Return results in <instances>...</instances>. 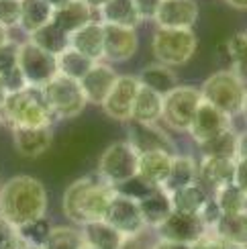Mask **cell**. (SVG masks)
<instances>
[{
	"label": "cell",
	"instance_id": "cell-1",
	"mask_svg": "<svg viewBox=\"0 0 247 249\" xmlns=\"http://www.w3.org/2000/svg\"><path fill=\"white\" fill-rule=\"evenodd\" d=\"M47 211V190L33 176H15L0 188V219L13 227H23L43 219Z\"/></svg>",
	"mask_w": 247,
	"mask_h": 249
},
{
	"label": "cell",
	"instance_id": "cell-2",
	"mask_svg": "<svg viewBox=\"0 0 247 249\" xmlns=\"http://www.w3.org/2000/svg\"><path fill=\"white\" fill-rule=\"evenodd\" d=\"M117 188L106 184L100 176H84L71 182L64 192V213L70 221L84 227L88 223L105 221L110 200L115 198Z\"/></svg>",
	"mask_w": 247,
	"mask_h": 249
},
{
	"label": "cell",
	"instance_id": "cell-3",
	"mask_svg": "<svg viewBox=\"0 0 247 249\" xmlns=\"http://www.w3.org/2000/svg\"><path fill=\"white\" fill-rule=\"evenodd\" d=\"M55 117L51 115L47 102L39 88H25L6 94L0 107V123L10 129H39L51 127Z\"/></svg>",
	"mask_w": 247,
	"mask_h": 249
},
{
	"label": "cell",
	"instance_id": "cell-4",
	"mask_svg": "<svg viewBox=\"0 0 247 249\" xmlns=\"http://www.w3.org/2000/svg\"><path fill=\"white\" fill-rule=\"evenodd\" d=\"M247 86L233 70H219L217 74L204 80L200 86V96L214 108H219L227 117H237L243 112Z\"/></svg>",
	"mask_w": 247,
	"mask_h": 249
},
{
	"label": "cell",
	"instance_id": "cell-5",
	"mask_svg": "<svg viewBox=\"0 0 247 249\" xmlns=\"http://www.w3.org/2000/svg\"><path fill=\"white\" fill-rule=\"evenodd\" d=\"M196 47L198 39L192 29H156L151 39V51L158 64L168 68L188 64L196 53Z\"/></svg>",
	"mask_w": 247,
	"mask_h": 249
},
{
	"label": "cell",
	"instance_id": "cell-6",
	"mask_svg": "<svg viewBox=\"0 0 247 249\" xmlns=\"http://www.w3.org/2000/svg\"><path fill=\"white\" fill-rule=\"evenodd\" d=\"M139 153L131 147L129 141H117L102 151L98 160V176L112 188L127 184L137 176Z\"/></svg>",
	"mask_w": 247,
	"mask_h": 249
},
{
	"label": "cell",
	"instance_id": "cell-7",
	"mask_svg": "<svg viewBox=\"0 0 247 249\" xmlns=\"http://www.w3.org/2000/svg\"><path fill=\"white\" fill-rule=\"evenodd\" d=\"M41 94H43L51 115L55 119H74L88 105L80 82L70 80L59 74L47 86L41 88Z\"/></svg>",
	"mask_w": 247,
	"mask_h": 249
},
{
	"label": "cell",
	"instance_id": "cell-8",
	"mask_svg": "<svg viewBox=\"0 0 247 249\" xmlns=\"http://www.w3.org/2000/svg\"><path fill=\"white\" fill-rule=\"evenodd\" d=\"M200 102H202L200 88L178 84L170 94L163 96L161 121L174 131L188 133L190 123H192L194 115H196Z\"/></svg>",
	"mask_w": 247,
	"mask_h": 249
},
{
	"label": "cell",
	"instance_id": "cell-9",
	"mask_svg": "<svg viewBox=\"0 0 247 249\" xmlns=\"http://www.w3.org/2000/svg\"><path fill=\"white\" fill-rule=\"evenodd\" d=\"M17 66L23 71L29 88H43L51 80L57 76V59L49 55L47 51L39 49L31 41L18 43V55H17Z\"/></svg>",
	"mask_w": 247,
	"mask_h": 249
},
{
	"label": "cell",
	"instance_id": "cell-10",
	"mask_svg": "<svg viewBox=\"0 0 247 249\" xmlns=\"http://www.w3.org/2000/svg\"><path fill=\"white\" fill-rule=\"evenodd\" d=\"M141 84L137 76H131V74H123L117 78L115 86L108 92L106 100L102 102V110L105 115L110 117L112 121H119V123H129L131 115H133V105H135V98H137V92H139Z\"/></svg>",
	"mask_w": 247,
	"mask_h": 249
},
{
	"label": "cell",
	"instance_id": "cell-11",
	"mask_svg": "<svg viewBox=\"0 0 247 249\" xmlns=\"http://www.w3.org/2000/svg\"><path fill=\"white\" fill-rule=\"evenodd\" d=\"M105 221L115 227L119 233H123L125 237H137L141 233H145V223H143V216L139 211V202L129 198L125 194H115V198L110 200L108 211L105 214Z\"/></svg>",
	"mask_w": 247,
	"mask_h": 249
},
{
	"label": "cell",
	"instance_id": "cell-12",
	"mask_svg": "<svg viewBox=\"0 0 247 249\" xmlns=\"http://www.w3.org/2000/svg\"><path fill=\"white\" fill-rule=\"evenodd\" d=\"M156 231H158V239L192 245L194 241H198L209 229L204 227V223H202V219L198 214H186V213L174 211Z\"/></svg>",
	"mask_w": 247,
	"mask_h": 249
},
{
	"label": "cell",
	"instance_id": "cell-13",
	"mask_svg": "<svg viewBox=\"0 0 247 249\" xmlns=\"http://www.w3.org/2000/svg\"><path fill=\"white\" fill-rule=\"evenodd\" d=\"M139 49L137 29L105 25V59L110 64H123Z\"/></svg>",
	"mask_w": 247,
	"mask_h": 249
},
{
	"label": "cell",
	"instance_id": "cell-14",
	"mask_svg": "<svg viewBox=\"0 0 247 249\" xmlns=\"http://www.w3.org/2000/svg\"><path fill=\"white\" fill-rule=\"evenodd\" d=\"M229 129H231V117H227L225 112H221L219 108H214L212 105L202 100L196 115H194V119L190 123L188 133L192 135V139L200 145Z\"/></svg>",
	"mask_w": 247,
	"mask_h": 249
},
{
	"label": "cell",
	"instance_id": "cell-15",
	"mask_svg": "<svg viewBox=\"0 0 247 249\" xmlns=\"http://www.w3.org/2000/svg\"><path fill=\"white\" fill-rule=\"evenodd\" d=\"M158 29H192L198 20L196 0H161L156 15Z\"/></svg>",
	"mask_w": 247,
	"mask_h": 249
},
{
	"label": "cell",
	"instance_id": "cell-16",
	"mask_svg": "<svg viewBox=\"0 0 247 249\" xmlns=\"http://www.w3.org/2000/svg\"><path fill=\"white\" fill-rule=\"evenodd\" d=\"M127 141L131 143V147L137 153H147V151H174V143L161 129H158L156 124H145L137 121L127 123Z\"/></svg>",
	"mask_w": 247,
	"mask_h": 249
},
{
	"label": "cell",
	"instance_id": "cell-17",
	"mask_svg": "<svg viewBox=\"0 0 247 249\" xmlns=\"http://www.w3.org/2000/svg\"><path fill=\"white\" fill-rule=\"evenodd\" d=\"M117 78H119V74H117L115 68H112L110 64L96 61V64L92 66V70L80 82L82 92H84L86 100L92 102V105L102 107V102L106 100L108 92L112 90V86H115Z\"/></svg>",
	"mask_w": 247,
	"mask_h": 249
},
{
	"label": "cell",
	"instance_id": "cell-18",
	"mask_svg": "<svg viewBox=\"0 0 247 249\" xmlns=\"http://www.w3.org/2000/svg\"><path fill=\"white\" fill-rule=\"evenodd\" d=\"M70 47L92 61H102L105 59V25L94 18L74 35H70Z\"/></svg>",
	"mask_w": 247,
	"mask_h": 249
},
{
	"label": "cell",
	"instance_id": "cell-19",
	"mask_svg": "<svg viewBox=\"0 0 247 249\" xmlns=\"http://www.w3.org/2000/svg\"><path fill=\"white\" fill-rule=\"evenodd\" d=\"M235 178V160L223 158H202L198 163V184L202 188L212 190V194L223 186L233 184Z\"/></svg>",
	"mask_w": 247,
	"mask_h": 249
},
{
	"label": "cell",
	"instance_id": "cell-20",
	"mask_svg": "<svg viewBox=\"0 0 247 249\" xmlns=\"http://www.w3.org/2000/svg\"><path fill=\"white\" fill-rule=\"evenodd\" d=\"M92 20H94V8L88 6L84 0H71L61 8H55L53 17H51V23L59 31H64L68 37L92 23Z\"/></svg>",
	"mask_w": 247,
	"mask_h": 249
},
{
	"label": "cell",
	"instance_id": "cell-21",
	"mask_svg": "<svg viewBox=\"0 0 247 249\" xmlns=\"http://www.w3.org/2000/svg\"><path fill=\"white\" fill-rule=\"evenodd\" d=\"M176 153H168V151H147V153H139V168L137 176L147 182L149 186L161 188L168 180V174L172 168V160Z\"/></svg>",
	"mask_w": 247,
	"mask_h": 249
},
{
	"label": "cell",
	"instance_id": "cell-22",
	"mask_svg": "<svg viewBox=\"0 0 247 249\" xmlns=\"http://www.w3.org/2000/svg\"><path fill=\"white\" fill-rule=\"evenodd\" d=\"M15 149L23 155V158H39L43 155L51 143H53V131L51 127H39V129H15L13 131Z\"/></svg>",
	"mask_w": 247,
	"mask_h": 249
},
{
	"label": "cell",
	"instance_id": "cell-23",
	"mask_svg": "<svg viewBox=\"0 0 247 249\" xmlns=\"http://www.w3.org/2000/svg\"><path fill=\"white\" fill-rule=\"evenodd\" d=\"M139 211H141V216H143L145 227L158 229V227L174 213L170 194L166 190H161V188L153 190L149 196H145V198L139 200Z\"/></svg>",
	"mask_w": 247,
	"mask_h": 249
},
{
	"label": "cell",
	"instance_id": "cell-24",
	"mask_svg": "<svg viewBox=\"0 0 247 249\" xmlns=\"http://www.w3.org/2000/svg\"><path fill=\"white\" fill-rule=\"evenodd\" d=\"M80 231H82V237H84V245L92 249H121V245L127 239L125 235L119 233L106 221L88 223Z\"/></svg>",
	"mask_w": 247,
	"mask_h": 249
},
{
	"label": "cell",
	"instance_id": "cell-25",
	"mask_svg": "<svg viewBox=\"0 0 247 249\" xmlns=\"http://www.w3.org/2000/svg\"><path fill=\"white\" fill-rule=\"evenodd\" d=\"M98 20L102 25H117L129 29H137L141 25L133 0H108L105 6L98 8Z\"/></svg>",
	"mask_w": 247,
	"mask_h": 249
},
{
	"label": "cell",
	"instance_id": "cell-26",
	"mask_svg": "<svg viewBox=\"0 0 247 249\" xmlns=\"http://www.w3.org/2000/svg\"><path fill=\"white\" fill-rule=\"evenodd\" d=\"M139 84L143 88H149L153 92H158L159 96H166L178 86V76L172 68L163 64H149L139 71Z\"/></svg>",
	"mask_w": 247,
	"mask_h": 249
},
{
	"label": "cell",
	"instance_id": "cell-27",
	"mask_svg": "<svg viewBox=\"0 0 247 249\" xmlns=\"http://www.w3.org/2000/svg\"><path fill=\"white\" fill-rule=\"evenodd\" d=\"M194 182H198V163L194 161L190 155H178L176 153L172 160L168 180L161 186V190L172 194V192L184 188V186H190Z\"/></svg>",
	"mask_w": 247,
	"mask_h": 249
},
{
	"label": "cell",
	"instance_id": "cell-28",
	"mask_svg": "<svg viewBox=\"0 0 247 249\" xmlns=\"http://www.w3.org/2000/svg\"><path fill=\"white\" fill-rule=\"evenodd\" d=\"M161 108H163V96L149 88H139L135 105H133V115L131 121L145 123V124H156L161 121Z\"/></svg>",
	"mask_w": 247,
	"mask_h": 249
},
{
	"label": "cell",
	"instance_id": "cell-29",
	"mask_svg": "<svg viewBox=\"0 0 247 249\" xmlns=\"http://www.w3.org/2000/svg\"><path fill=\"white\" fill-rule=\"evenodd\" d=\"M172 198V206L176 213H186V214H200L202 206L209 202V190L202 188L198 182H194L190 186H184V188L176 190L170 194Z\"/></svg>",
	"mask_w": 247,
	"mask_h": 249
},
{
	"label": "cell",
	"instance_id": "cell-30",
	"mask_svg": "<svg viewBox=\"0 0 247 249\" xmlns=\"http://www.w3.org/2000/svg\"><path fill=\"white\" fill-rule=\"evenodd\" d=\"M214 235L229 245L247 247V213L239 214H223L221 221L214 225Z\"/></svg>",
	"mask_w": 247,
	"mask_h": 249
},
{
	"label": "cell",
	"instance_id": "cell-31",
	"mask_svg": "<svg viewBox=\"0 0 247 249\" xmlns=\"http://www.w3.org/2000/svg\"><path fill=\"white\" fill-rule=\"evenodd\" d=\"M53 17V8H51L45 0H20V29L27 35L35 33L37 29L51 23Z\"/></svg>",
	"mask_w": 247,
	"mask_h": 249
},
{
	"label": "cell",
	"instance_id": "cell-32",
	"mask_svg": "<svg viewBox=\"0 0 247 249\" xmlns=\"http://www.w3.org/2000/svg\"><path fill=\"white\" fill-rule=\"evenodd\" d=\"M29 41L31 43H35L39 49L47 51V53L53 55V57H57L59 53H64V51L70 47V37L64 33V31H59L53 23H47L41 29H37L35 33H31Z\"/></svg>",
	"mask_w": 247,
	"mask_h": 249
},
{
	"label": "cell",
	"instance_id": "cell-33",
	"mask_svg": "<svg viewBox=\"0 0 247 249\" xmlns=\"http://www.w3.org/2000/svg\"><path fill=\"white\" fill-rule=\"evenodd\" d=\"M55 59H57V74L66 76L70 80H76V82H82V78H84L92 70V66L96 64V61L84 57L71 47H68L64 53H59Z\"/></svg>",
	"mask_w": 247,
	"mask_h": 249
},
{
	"label": "cell",
	"instance_id": "cell-34",
	"mask_svg": "<svg viewBox=\"0 0 247 249\" xmlns=\"http://www.w3.org/2000/svg\"><path fill=\"white\" fill-rule=\"evenodd\" d=\"M237 139L239 133L233 129L225 131L211 141L200 143L198 147L202 151V158H223V160H237Z\"/></svg>",
	"mask_w": 247,
	"mask_h": 249
},
{
	"label": "cell",
	"instance_id": "cell-35",
	"mask_svg": "<svg viewBox=\"0 0 247 249\" xmlns=\"http://www.w3.org/2000/svg\"><path fill=\"white\" fill-rule=\"evenodd\" d=\"M212 198L223 214L247 213V192H243L239 186H235V184L223 186L221 190H217L212 194Z\"/></svg>",
	"mask_w": 247,
	"mask_h": 249
},
{
	"label": "cell",
	"instance_id": "cell-36",
	"mask_svg": "<svg viewBox=\"0 0 247 249\" xmlns=\"http://www.w3.org/2000/svg\"><path fill=\"white\" fill-rule=\"evenodd\" d=\"M225 49L231 61V70L247 86V33H237L229 41H225Z\"/></svg>",
	"mask_w": 247,
	"mask_h": 249
},
{
	"label": "cell",
	"instance_id": "cell-37",
	"mask_svg": "<svg viewBox=\"0 0 247 249\" xmlns=\"http://www.w3.org/2000/svg\"><path fill=\"white\" fill-rule=\"evenodd\" d=\"M84 245V237L74 227H51V233L43 249H80Z\"/></svg>",
	"mask_w": 247,
	"mask_h": 249
},
{
	"label": "cell",
	"instance_id": "cell-38",
	"mask_svg": "<svg viewBox=\"0 0 247 249\" xmlns=\"http://www.w3.org/2000/svg\"><path fill=\"white\" fill-rule=\"evenodd\" d=\"M20 241H23V245H29V247H43L47 237L51 233V225L49 221L45 219H37V221H31L23 227H18L17 229Z\"/></svg>",
	"mask_w": 247,
	"mask_h": 249
},
{
	"label": "cell",
	"instance_id": "cell-39",
	"mask_svg": "<svg viewBox=\"0 0 247 249\" xmlns=\"http://www.w3.org/2000/svg\"><path fill=\"white\" fill-rule=\"evenodd\" d=\"M0 25L4 29L20 25V0H0Z\"/></svg>",
	"mask_w": 247,
	"mask_h": 249
},
{
	"label": "cell",
	"instance_id": "cell-40",
	"mask_svg": "<svg viewBox=\"0 0 247 249\" xmlns=\"http://www.w3.org/2000/svg\"><path fill=\"white\" fill-rule=\"evenodd\" d=\"M23 241L17 233V227L0 219V249H23Z\"/></svg>",
	"mask_w": 247,
	"mask_h": 249
},
{
	"label": "cell",
	"instance_id": "cell-41",
	"mask_svg": "<svg viewBox=\"0 0 247 249\" xmlns=\"http://www.w3.org/2000/svg\"><path fill=\"white\" fill-rule=\"evenodd\" d=\"M17 55H18L17 41H10L4 47H0V76H4L10 70L17 68Z\"/></svg>",
	"mask_w": 247,
	"mask_h": 249
},
{
	"label": "cell",
	"instance_id": "cell-42",
	"mask_svg": "<svg viewBox=\"0 0 247 249\" xmlns=\"http://www.w3.org/2000/svg\"><path fill=\"white\" fill-rule=\"evenodd\" d=\"M0 78H2V84H4L6 94H13V92H20V90L29 88V86H27V80H25V76H23V71L18 70V66H17L15 70H10L8 74L0 76Z\"/></svg>",
	"mask_w": 247,
	"mask_h": 249
},
{
	"label": "cell",
	"instance_id": "cell-43",
	"mask_svg": "<svg viewBox=\"0 0 247 249\" xmlns=\"http://www.w3.org/2000/svg\"><path fill=\"white\" fill-rule=\"evenodd\" d=\"M200 219H202V223H204V227H207L209 231H212L214 229V225H217L219 221H221V216H223V213H221V209L217 206V202H214V198H209V202L202 206V211H200Z\"/></svg>",
	"mask_w": 247,
	"mask_h": 249
},
{
	"label": "cell",
	"instance_id": "cell-44",
	"mask_svg": "<svg viewBox=\"0 0 247 249\" xmlns=\"http://www.w3.org/2000/svg\"><path fill=\"white\" fill-rule=\"evenodd\" d=\"M159 4H161V0H133V6H135L141 23L143 20H153L156 18L158 10H159Z\"/></svg>",
	"mask_w": 247,
	"mask_h": 249
},
{
	"label": "cell",
	"instance_id": "cell-45",
	"mask_svg": "<svg viewBox=\"0 0 247 249\" xmlns=\"http://www.w3.org/2000/svg\"><path fill=\"white\" fill-rule=\"evenodd\" d=\"M190 249H227V243L223 239H219L214 231H207L198 241H194L190 245Z\"/></svg>",
	"mask_w": 247,
	"mask_h": 249
},
{
	"label": "cell",
	"instance_id": "cell-46",
	"mask_svg": "<svg viewBox=\"0 0 247 249\" xmlns=\"http://www.w3.org/2000/svg\"><path fill=\"white\" fill-rule=\"evenodd\" d=\"M233 184L247 192V160H235V178Z\"/></svg>",
	"mask_w": 247,
	"mask_h": 249
},
{
	"label": "cell",
	"instance_id": "cell-47",
	"mask_svg": "<svg viewBox=\"0 0 247 249\" xmlns=\"http://www.w3.org/2000/svg\"><path fill=\"white\" fill-rule=\"evenodd\" d=\"M151 247H153V245H149V243L145 241L143 233L137 235V237H127L125 243L121 245V249H151Z\"/></svg>",
	"mask_w": 247,
	"mask_h": 249
},
{
	"label": "cell",
	"instance_id": "cell-48",
	"mask_svg": "<svg viewBox=\"0 0 247 249\" xmlns=\"http://www.w3.org/2000/svg\"><path fill=\"white\" fill-rule=\"evenodd\" d=\"M237 160H247V131L239 133V139H237Z\"/></svg>",
	"mask_w": 247,
	"mask_h": 249
},
{
	"label": "cell",
	"instance_id": "cell-49",
	"mask_svg": "<svg viewBox=\"0 0 247 249\" xmlns=\"http://www.w3.org/2000/svg\"><path fill=\"white\" fill-rule=\"evenodd\" d=\"M151 249H190V245H184V243H174V241H163V239H158L153 243Z\"/></svg>",
	"mask_w": 247,
	"mask_h": 249
},
{
	"label": "cell",
	"instance_id": "cell-50",
	"mask_svg": "<svg viewBox=\"0 0 247 249\" xmlns=\"http://www.w3.org/2000/svg\"><path fill=\"white\" fill-rule=\"evenodd\" d=\"M231 8L241 10V13H247V0H225Z\"/></svg>",
	"mask_w": 247,
	"mask_h": 249
},
{
	"label": "cell",
	"instance_id": "cell-51",
	"mask_svg": "<svg viewBox=\"0 0 247 249\" xmlns=\"http://www.w3.org/2000/svg\"><path fill=\"white\" fill-rule=\"evenodd\" d=\"M6 43H10V35H8V29H4L0 25V47H4Z\"/></svg>",
	"mask_w": 247,
	"mask_h": 249
},
{
	"label": "cell",
	"instance_id": "cell-52",
	"mask_svg": "<svg viewBox=\"0 0 247 249\" xmlns=\"http://www.w3.org/2000/svg\"><path fill=\"white\" fill-rule=\"evenodd\" d=\"M84 2H86L88 6H92L94 10H98V8H102V6H105V4L108 2V0H84Z\"/></svg>",
	"mask_w": 247,
	"mask_h": 249
},
{
	"label": "cell",
	"instance_id": "cell-53",
	"mask_svg": "<svg viewBox=\"0 0 247 249\" xmlns=\"http://www.w3.org/2000/svg\"><path fill=\"white\" fill-rule=\"evenodd\" d=\"M45 2L51 6V8H61V6H64V4H68V2H71V0H45Z\"/></svg>",
	"mask_w": 247,
	"mask_h": 249
},
{
	"label": "cell",
	"instance_id": "cell-54",
	"mask_svg": "<svg viewBox=\"0 0 247 249\" xmlns=\"http://www.w3.org/2000/svg\"><path fill=\"white\" fill-rule=\"evenodd\" d=\"M4 98H6V90H4V84H2V78H0V107H2Z\"/></svg>",
	"mask_w": 247,
	"mask_h": 249
},
{
	"label": "cell",
	"instance_id": "cell-55",
	"mask_svg": "<svg viewBox=\"0 0 247 249\" xmlns=\"http://www.w3.org/2000/svg\"><path fill=\"white\" fill-rule=\"evenodd\" d=\"M243 115L247 117V92H245V102H243Z\"/></svg>",
	"mask_w": 247,
	"mask_h": 249
},
{
	"label": "cell",
	"instance_id": "cell-56",
	"mask_svg": "<svg viewBox=\"0 0 247 249\" xmlns=\"http://www.w3.org/2000/svg\"><path fill=\"white\" fill-rule=\"evenodd\" d=\"M23 249H43V247H29V245H25Z\"/></svg>",
	"mask_w": 247,
	"mask_h": 249
},
{
	"label": "cell",
	"instance_id": "cell-57",
	"mask_svg": "<svg viewBox=\"0 0 247 249\" xmlns=\"http://www.w3.org/2000/svg\"><path fill=\"white\" fill-rule=\"evenodd\" d=\"M80 249H92V247H88V245H82V247H80Z\"/></svg>",
	"mask_w": 247,
	"mask_h": 249
},
{
	"label": "cell",
	"instance_id": "cell-58",
	"mask_svg": "<svg viewBox=\"0 0 247 249\" xmlns=\"http://www.w3.org/2000/svg\"><path fill=\"white\" fill-rule=\"evenodd\" d=\"M0 188H2V182H0Z\"/></svg>",
	"mask_w": 247,
	"mask_h": 249
},
{
	"label": "cell",
	"instance_id": "cell-59",
	"mask_svg": "<svg viewBox=\"0 0 247 249\" xmlns=\"http://www.w3.org/2000/svg\"><path fill=\"white\" fill-rule=\"evenodd\" d=\"M0 124H2V123H0Z\"/></svg>",
	"mask_w": 247,
	"mask_h": 249
}]
</instances>
